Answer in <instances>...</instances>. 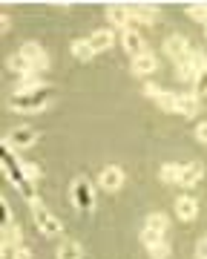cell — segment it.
Masks as SVG:
<instances>
[{
	"label": "cell",
	"mask_w": 207,
	"mask_h": 259,
	"mask_svg": "<svg viewBox=\"0 0 207 259\" xmlns=\"http://www.w3.org/2000/svg\"><path fill=\"white\" fill-rule=\"evenodd\" d=\"M55 259H84V248H81V242H75V239L61 242Z\"/></svg>",
	"instance_id": "obj_17"
},
{
	"label": "cell",
	"mask_w": 207,
	"mask_h": 259,
	"mask_svg": "<svg viewBox=\"0 0 207 259\" xmlns=\"http://www.w3.org/2000/svg\"><path fill=\"white\" fill-rule=\"evenodd\" d=\"M18 245H23V242H20V228L18 225H6V233H3V245H0V250H3V253H12Z\"/></svg>",
	"instance_id": "obj_20"
},
{
	"label": "cell",
	"mask_w": 207,
	"mask_h": 259,
	"mask_svg": "<svg viewBox=\"0 0 207 259\" xmlns=\"http://www.w3.org/2000/svg\"><path fill=\"white\" fill-rule=\"evenodd\" d=\"M12 259H35V256H32V250L26 245H18V248L12 250Z\"/></svg>",
	"instance_id": "obj_29"
},
{
	"label": "cell",
	"mask_w": 207,
	"mask_h": 259,
	"mask_svg": "<svg viewBox=\"0 0 207 259\" xmlns=\"http://www.w3.org/2000/svg\"><path fill=\"white\" fill-rule=\"evenodd\" d=\"M0 213H3V225H12V207L6 199H0Z\"/></svg>",
	"instance_id": "obj_30"
},
{
	"label": "cell",
	"mask_w": 207,
	"mask_h": 259,
	"mask_svg": "<svg viewBox=\"0 0 207 259\" xmlns=\"http://www.w3.org/2000/svg\"><path fill=\"white\" fill-rule=\"evenodd\" d=\"M89 44H92L95 55H98V52H107V49H113V44H115L113 29H95V35L89 37Z\"/></svg>",
	"instance_id": "obj_13"
},
{
	"label": "cell",
	"mask_w": 207,
	"mask_h": 259,
	"mask_svg": "<svg viewBox=\"0 0 207 259\" xmlns=\"http://www.w3.org/2000/svg\"><path fill=\"white\" fill-rule=\"evenodd\" d=\"M144 228H150V231H159V233H167L170 216H167V213H147V225H144Z\"/></svg>",
	"instance_id": "obj_22"
},
{
	"label": "cell",
	"mask_w": 207,
	"mask_h": 259,
	"mask_svg": "<svg viewBox=\"0 0 207 259\" xmlns=\"http://www.w3.org/2000/svg\"><path fill=\"white\" fill-rule=\"evenodd\" d=\"M187 15L193 20H198V23H207V3H193V6H187Z\"/></svg>",
	"instance_id": "obj_25"
},
{
	"label": "cell",
	"mask_w": 207,
	"mask_h": 259,
	"mask_svg": "<svg viewBox=\"0 0 207 259\" xmlns=\"http://www.w3.org/2000/svg\"><path fill=\"white\" fill-rule=\"evenodd\" d=\"M35 141H38V130H32V127H15L9 136H6V141H3V144H6L9 150H29Z\"/></svg>",
	"instance_id": "obj_4"
},
{
	"label": "cell",
	"mask_w": 207,
	"mask_h": 259,
	"mask_svg": "<svg viewBox=\"0 0 207 259\" xmlns=\"http://www.w3.org/2000/svg\"><path fill=\"white\" fill-rule=\"evenodd\" d=\"M32 219H35V225H38V231L43 233V236H61V233H64V222L58 219L55 213H49L43 204L32 207Z\"/></svg>",
	"instance_id": "obj_3"
},
{
	"label": "cell",
	"mask_w": 207,
	"mask_h": 259,
	"mask_svg": "<svg viewBox=\"0 0 207 259\" xmlns=\"http://www.w3.org/2000/svg\"><path fill=\"white\" fill-rule=\"evenodd\" d=\"M49 87L46 90H40V93H32V95H15L9 101V110L12 112H43L49 107Z\"/></svg>",
	"instance_id": "obj_2"
},
{
	"label": "cell",
	"mask_w": 207,
	"mask_h": 259,
	"mask_svg": "<svg viewBox=\"0 0 207 259\" xmlns=\"http://www.w3.org/2000/svg\"><path fill=\"white\" fill-rule=\"evenodd\" d=\"M196 139L201 141V144H207V121H198V127H196Z\"/></svg>",
	"instance_id": "obj_32"
},
{
	"label": "cell",
	"mask_w": 207,
	"mask_h": 259,
	"mask_svg": "<svg viewBox=\"0 0 207 259\" xmlns=\"http://www.w3.org/2000/svg\"><path fill=\"white\" fill-rule=\"evenodd\" d=\"M147 250H150L152 259H167L170 256V242L161 239V242H156V245H152V248H147Z\"/></svg>",
	"instance_id": "obj_26"
},
{
	"label": "cell",
	"mask_w": 207,
	"mask_h": 259,
	"mask_svg": "<svg viewBox=\"0 0 207 259\" xmlns=\"http://www.w3.org/2000/svg\"><path fill=\"white\" fill-rule=\"evenodd\" d=\"M121 44H124V49H127L132 58H138V55H144V52H147V44H144L141 32H138V29H132V26L121 32Z\"/></svg>",
	"instance_id": "obj_8"
},
{
	"label": "cell",
	"mask_w": 207,
	"mask_h": 259,
	"mask_svg": "<svg viewBox=\"0 0 207 259\" xmlns=\"http://www.w3.org/2000/svg\"><path fill=\"white\" fill-rule=\"evenodd\" d=\"M40 90H46V83L35 78V75H26V78H20L18 87H15V95H32V93H40Z\"/></svg>",
	"instance_id": "obj_16"
},
{
	"label": "cell",
	"mask_w": 207,
	"mask_h": 259,
	"mask_svg": "<svg viewBox=\"0 0 207 259\" xmlns=\"http://www.w3.org/2000/svg\"><path fill=\"white\" fill-rule=\"evenodd\" d=\"M164 55L173 58L176 64H179V61H184V58L190 55V44H187V37H184V35H170L167 40H164Z\"/></svg>",
	"instance_id": "obj_7"
},
{
	"label": "cell",
	"mask_w": 207,
	"mask_h": 259,
	"mask_svg": "<svg viewBox=\"0 0 207 259\" xmlns=\"http://www.w3.org/2000/svg\"><path fill=\"white\" fill-rule=\"evenodd\" d=\"M98 185H101V190H107V193H118L124 187V170L121 167H104L101 170V176H98Z\"/></svg>",
	"instance_id": "obj_6"
},
{
	"label": "cell",
	"mask_w": 207,
	"mask_h": 259,
	"mask_svg": "<svg viewBox=\"0 0 207 259\" xmlns=\"http://www.w3.org/2000/svg\"><path fill=\"white\" fill-rule=\"evenodd\" d=\"M196 95H207V72H201L196 78Z\"/></svg>",
	"instance_id": "obj_31"
},
{
	"label": "cell",
	"mask_w": 207,
	"mask_h": 259,
	"mask_svg": "<svg viewBox=\"0 0 207 259\" xmlns=\"http://www.w3.org/2000/svg\"><path fill=\"white\" fill-rule=\"evenodd\" d=\"M196 259H207V239H201L196 245Z\"/></svg>",
	"instance_id": "obj_34"
},
{
	"label": "cell",
	"mask_w": 207,
	"mask_h": 259,
	"mask_svg": "<svg viewBox=\"0 0 207 259\" xmlns=\"http://www.w3.org/2000/svg\"><path fill=\"white\" fill-rule=\"evenodd\" d=\"M6 66H9L12 72H18V75H23V78H26V75H35V66L29 64L26 58H23V52H12L9 58H6Z\"/></svg>",
	"instance_id": "obj_14"
},
{
	"label": "cell",
	"mask_w": 207,
	"mask_h": 259,
	"mask_svg": "<svg viewBox=\"0 0 207 259\" xmlns=\"http://www.w3.org/2000/svg\"><path fill=\"white\" fill-rule=\"evenodd\" d=\"M161 239H164V233H159V231H150V228H144L141 231V242L147 245V248H152V245L161 242Z\"/></svg>",
	"instance_id": "obj_27"
},
{
	"label": "cell",
	"mask_w": 207,
	"mask_h": 259,
	"mask_svg": "<svg viewBox=\"0 0 207 259\" xmlns=\"http://www.w3.org/2000/svg\"><path fill=\"white\" fill-rule=\"evenodd\" d=\"M159 69V58L152 52H144V55L132 58V75H152Z\"/></svg>",
	"instance_id": "obj_10"
},
{
	"label": "cell",
	"mask_w": 207,
	"mask_h": 259,
	"mask_svg": "<svg viewBox=\"0 0 207 259\" xmlns=\"http://www.w3.org/2000/svg\"><path fill=\"white\" fill-rule=\"evenodd\" d=\"M176 112L193 118V115L198 112V95H179V101H176Z\"/></svg>",
	"instance_id": "obj_19"
},
{
	"label": "cell",
	"mask_w": 207,
	"mask_h": 259,
	"mask_svg": "<svg viewBox=\"0 0 207 259\" xmlns=\"http://www.w3.org/2000/svg\"><path fill=\"white\" fill-rule=\"evenodd\" d=\"M179 176H181V164H176V161H167L159 170V179L167 182V185H179Z\"/></svg>",
	"instance_id": "obj_21"
},
{
	"label": "cell",
	"mask_w": 207,
	"mask_h": 259,
	"mask_svg": "<svg viewBox=\"0 0 207 259\" xmlns=\"http://www.w3.org/2000/svg\"><path fill=\"white\" fill-rule=\"evenodd\" d=\"M72 58H78V61H92L95 58V49H92V44H89V37H81V40H72Z\"/></svg>",
	"instance_id": "obj_18"
},
{
	"label": "cell",
	"mask_w": 207,
	"mask_h": 259,
	"mask_svg": "<svg viewBox=\"0 0 207 259\" xmlns=\"http://www.w3.org/2000/svg\"><path fill=\"white\" fill-rule=\"evenodd\" d=\"M130 15H132V20H138V23H144V26L156 23V18H159L150 6H141V9H138V6H130Z\"/></svg>",
	"instance_id": "obj_23"
},
{
	"label": "cell",
	"mask_w": 207,
	"mask_h": 259,
	"mask_svg": "<svg viewBox=\"0 0 207 259\" xmlns=\"http://www.w3.org/2000/svg\"><path fill=\"white\" fill-rule=\"evenodd\" d=\"M72 202L78 207H89L92 204V190H89L86 179H75V185H72Z\"/></svg>",
	"instance_id": "obj_12"
},
{
	"label": "cell",
	"mask_w": 207,
	"mask_h": 259,
	"mask_svg": "<svg viewBox=\"0 0 207 259\" xmlns=\"http://www.w3.org/2000/svg\"><path fill=\"white\" fill-rule=\"evenodd\" d=\"M201 176H204V167H201V161H190V164H181L179 185H181V187H193Z\"/></svg>",
	"instance_id": "obj_11"
},
{
	"label": "cell",
	"mask_w": 207,
	"mask_h": 259,
	"mask_svg": "<svg viewBox=\"0 0 207 259\" xmlns=\"http://www.w3.org/2000/svg\"><path fill=\"white\" fill-rule=\"evenodd\" d=\"M107 18H110V23H115V26H121V29H130V23H132L130 6H110Z\"/></svg>",
	"instance_id": "obj_15"
},
{
	"label": "cell",
	"mask_w": 207,
	"mask_h": 259,
	"mask_svg": "<svg viewBox=\"0 0 207 259\" xmlns=\"http://www.w3.org/2000/svg\"><path fill=\"white\" fill-rule=\"evenodd\" d=\"M9 23H12L9 15H0V26H3V32H9Z\"/></svg>",
	"instance_id": "obj_35"
},
{
	"label": "cell",
	"mask_w": 207,
	"mask_h": 259,
	"mask_svg": "<svg viewBox=\"0 0 207 259\" xmlns=\"http://www.w3.org/2000/svg\"><path fill=\"white\" fill-rule=\"evenodd\" d=\"M176 101H179V95L176 93H161L159 98H156V104H159L164 112H176Z\"/></svg>",
	"instance_id": "obj_24"
},
{
	"label": "cell",
	"mask_w": 207,
	"mask_h": 259,
	"mask_svg": "<svg viewBox=\"0 0 207 259\" xmlns=\"http://www.w3.org/2000/svg\"><path fill=\"white\" fill-rule=\"evenodd\" d=\"M176 216L181 222H196L198 219V202L193 196H179L176 199Z\"/></svg>",
	"instance_id": "obj_9"
},
{
	"label": "cell",
	"mask_w": 207,
	"mask_h": 259,
	"mask_svg": "<svg viewBox=\"0 0 207 259\" xmlns=\"http://www.w3.org/2000/svg\"><path fill=\"white\" fill-rule=\"evenodd\" d=\"M144 93L150 95V98H159V95L164 93V90H161L159 83H147V87H144Z\"/></svg>",
	"instance_id": "obj_33"
},
{
	"label": "cell",
	"mask_w": 207,
	"mask_h": 259,
	"mask_svg": "<svg viewBox=\"0 0 207 259\" xmlns=\"http://www.w3.org/2000/svg\"><path fill=\"white\" fill-rule=\"evenodd\" d=\"M204 35H207V23H204Z\"/></svg>",
	"instance_id": "obj_36"
},
{
	"label": "cell",
	"mask_w": 207,
	"mask_h": 259,
	"mask_svg": "<svg viewBox=\"0 0 207 259\" xmlns=\"http://www.w3.org/2000/svg\"><path fill=\"white\" fill-rule=\"evenodd\" d=\"M23 173H26L29 182H38L40 179V167L38 164H23Z\"/></svg>",
	"instance_id": "obj_28"
},
{
	"label": "cell",
	"mask_w": 207,
	"mask_h": 259,
	"mask_svg": "<svg viewBox=\"0 0 207 259\" xmlns=\"http://www.w3.org/2000/svg\"><path fill=\"white\" fill-rule=\"evenodd\" d=\"M20 52H23V58H26L29 64L35 66V72H40V69H49V55L43 52V47H40L38 40H26V44L20 47Z\"/></svg>",
	"instance_id": "obj_5"
},
{
	"label": "cell",
	"mask_w": 207,
	"mask_h": 259,
	"mask_svg": "<svg viewBox=\"0 0 207 259\" xmlns=\"http://www.w3.org/2000/svg\"><path fill=\"white\" fill-rule=\"evenodd\" d=\"M201 72H207V55H201L198 49H190V55L176 64V75L181 81H196Z\"/></svg>",
	"instance_id": "obj_1"
}]
</instances>
